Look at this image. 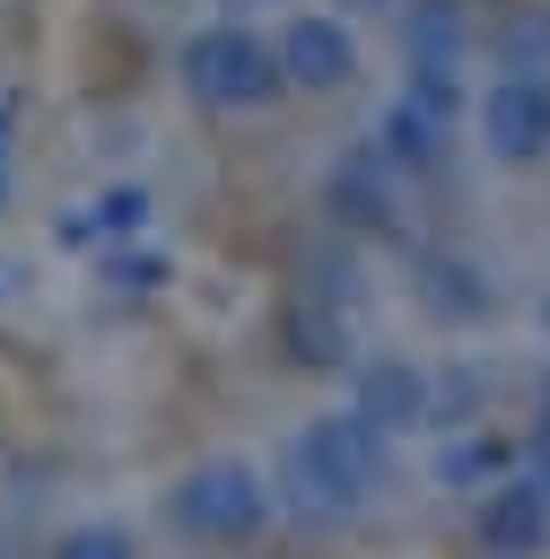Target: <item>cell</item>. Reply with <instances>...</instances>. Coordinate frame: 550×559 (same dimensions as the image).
<instances>
[{"instance_id":"30bf717a","label":"cell","mask_w":550,"mask_h":559,"mask_svg":"<svg viewBox=\"0 0 550 559\" xmlns=\"http://www.w3.org/2000/svg\"><path fill=\"white\" fill-rule=\"evenodd\" d=\"M402 44H410V70H463V17L445 0H419L410 26H402Z\"/></svg>"},{"instance_id":"8fae6325","label":"cell","mask_w":550,"mask_h":559,"mask_svg":"<svg viewBox=\"0 0 550 559\" xmlns=\"http://www.w3.org/2000/svg\"><path fill=\"white\" fill-rule=\"evenodd\" d=\"M419 297H428L445 323H463V314L489 306V280H480L471 262H454V253H428V262H419Z\"/></svg>"},{"instance_id":"ba28073f","label":"cell","mask_w":550,"mask_h":559,"mask_svg":"<svg viewBox=\"0 0 550 559\" xmlns=\"http://www.w3.org/2000/svg\"><path fill=\"white\" fill-rule=\"evenodd\" d=\"M323 201H332V218H340V227H367V236H384V227H393V210H402V166H393V157L367 140V148H349V157L332 166Z\"/></svg>"},{"instance_id":"d6986e66","label":"cell","mask_w":550,"mask_h":559,"mask_svg":"<svg viewBox=\"0 0 550 559\" xmlns=\"http://www.w3.org/2000/svg\"><path fill=\"white\" fill-rule=\"evenodd\" d=\"M253 9H288V0H218V17H253Z\"/></svg>"},{"instance_id":"2e32d148","label":"cell","mask_w":550,"mask_h":559,"mask_svg":"<svg viewBox=\"0 0 550 559\" xmlns=\"http://www.w3.org/2000/svg\"><path fill=\"white\" fill-rule=\"evenodd\" d=\"M87 210H96L105 236H140V227H148V183H113V192H96Z\"/></svg>"},{"instance_id":"8992f818","label":"cell","mask_w":550,"mask_h":559,"mask_svg":"<svg viewBox=\"0 0 550 559\" xmlns=\"http://www.w3.org/2000/svg\"><path fill=\"white\" fill-rule=\"evenodd\" d=\"M471 122H480V148H489L498 166H533V157L550 148L541 79H489V87H480V105H471Z\"/></svg>"},{"instance_id":"4fadbf2b","label":"cell","mask_w":550,"mask_h":559,"mask_svg":"<svg viewBox=\"0 0 550 559\" xmlns=\"http://www.w3.org/2000/svg\"><path fill=\"white\" fill-rule=\"evenodd\" d=\"M437 480H445V489H489V480H506V454H498V437H480V428L445 437V445H437Z\"/></svg>"},{"instance_id":"52a82bcc","label":"cell","mask_w":550,"mask_h":559,"mask_svg":"<svg viewBox=\"0 0 550 559\" xmlns=\"http://www.w3.org/2000/svg\"><path fill=\"white\" fill-rule=\"evenodd\" d=\"M471 524H480V559H533L550 542V489L533 472H506V480L480 489Z\"/></svg>"},{"instance_id":"7c38bea8","label":"cell","mask_w":550,"mask_h":559,"mask_svg":"<svg viewBox=\"0 0 550 559\" xmlns=\"http://www.w3.org/2000/svg\"><path fill=\"white\" fill-rule=\"evenodd\" d=\"M489 52H498V70H506V79H550V9L506 17V26L489 35Z\"/></svg>"},{"instance_id":"e0dca14e","label":"cell","mask_w":550,"mask_h":559,"mask_svg":"<svg viewBox=\"0 0 550 559\" xmlns=\"http://www.w3.org/2000/svg\"><path fill=\"white\" fill-rule=\"evenodd\" d=\"M157 271H166L157 253H113V288H148Z\"/></svg>"},{"instance_id":"9c48e42d","label":"cell","mask_w":550,"mask_h":559,"mask_svg":"<svg viewBox=\"0 0 550 559\" xmlns=\"http://www.w3.org/2000/svg\"><path fill=\"white\" fill-rule=\"evenodd\" d=\"M445 140H454V114H445V105H428L419 87H393V96H384V114H375V148H384L393 166L428 175V166L445 157Z\"/></svg>"},{"instance_id":"ac0fdd59","label":"cell","mask_w":550,"mask_h":559,"mask_svg":"<svg viewBox=\"0 0 550 559\" xmlns=\"http://www.w3.org/2000/svg\"><path fill=\"white\" fill-rule=\"evenodd\" d=\"M384 9H402V0H340V17H384Z\"/></svg>"},{"instance_id":"7a4b0ae2","label":"cell","mask_w":550,"mask_h":559,"mask_svg":"<svg viewBox=\"0 0 550 559\" xmlns=\"http://www.w3.org/2000/svg\"><path fill=\"white\" fill-rule=\"evenodd\" d=\"M271 507H279V480H271L253 454H201V463L166 489L175 533L201 542V550H244V542L271 524Z\"/></svg>"},{"instance_id":"5bb4252c","label":"cell","mask_w":550,"mask_h":559,"mask_svg":"<svg viewBox=\"0 0 550 559\" xmlns=\"http://www.w3.org/2000/svg\"><path fill=\"white\" fill-rule=\"evenodd\" d=\"M288 349H297L306 367L349 358V323H340V306H288Z\"/></svg>"},{"instance_id":"603a6c76","label":"cell","mask_w":550,"mask_h":559,"mask_svg":"<svg viewBox=\"0 0 550 559\" xmlns=\"http://www.w3.org/2000/svg\"><path fill=\"white\" fill-rule=\"evenodd\" d=\"M541 332H550V297H541Z\"/></svg>"},{"instance_id":"277c9868","label":"cell","mask_w":550,"mask_h":559,"mask_svg":"<svg viewBox=\"0 0 550 559\" xmlns=\"http://www.w3.org/2000/svg\"><path fill=\"white\" fill-rule=\"evenodd\" d=\"M271 52H279V87H306V96H332L358 79V26L340 9H288Z\"/></svg>"},{"instance_id":"3957f363","label":"cell","mask_w":550,"mask_h":559,"mask_svg":"<svg viewBox=\"0 0 550 559\" xmlns=\"http://www.w3.org/2000/svg\"><path fill=\"white\" fill-rule=\"evenodd\" d=\"M175 70H183L192 105H210V114H253V105L279 96V52H271V35H253L244 17L192 26L183 52H175Z\"/></svg>"},{"instance_id":"44dd1931","label":"cell","mask_w":550,"mask_h":559,"mask_svg":"<svg viewBox=\"0 0 550 559\" xmlns=\"http://www.w3.org/2000/svg\"><path fill=\"white\" fill-rule=\"evenodd\" d=\"M0 201H9V140H0Z\"/></svg>"},{"instance_id":"ffe728a7","label":"cell","mask_w":550,"mask_h":559,"mask_svg":"<svg viewBox=\"0 0 550 559\" xmlns=\"http://www.w3.org/2000/svg\"><path fill=\"white\" fill-rule=\"evenodd\" d=\"M541 445H550V376H541Z\"/></svg>"},{"instance_id":"5b68a950","label":"cell","mask_w":550,"mask_h":559,"mask_svg":"<svg viewBox=\"0 0 550 559\" xmlns=\"http://www.w3.org/2000/svg\"><path fill=\"white\" fill-rule=\"evenodd\" d=\"M349 402H358V411H367L384 437H402V428H437V367H419V358H402V349L358 358Z\"/></svg>"},{"instance_id":"9a60e30c","label":"cell","mask_w":550,"mask_h":559,"mask_svg":"<svg viewBox=\"0 0 550 559\" xmlns=\"http://www.w3.org/2000/svg\"><path fill=\"white\" fill-rule=\"evenodd\" d=\"M52 559H131V533H122L113 515H87V524H61Z\"/></svg>"},{"instance_id":"cb8c5ba5","label":"cell","mask_w":550,"mask_h":559,"mask_svg":"<svg viewBox=\"0 0 550 559\" xmlns=\"http://www.w3.org/2000/svg\"><path fill=\"white\" fill-rule=\"evenodd\" d=\"M541 105H550V79H541Z\"/></svg>"},{"instance_id":"6da1fadb","label":"cell","mask_w":550,"mask_h":559,"mask_svg":"<svg viewBox=\"0 0 550 559\" xmlns=\"http://www.w3.org/2000/svg\"><path fill=\"white\" fill-rule=\"evenodd\" d=\"M384 472H393V437L349 402V411H323V419H306V428L288 437V454H279V498H288L297 515L332 524V515H358V507L384 489Z\"/></svg>"},{"instance_id":"7402d4cb","label":"cell","mask_w":550,"mask_h":559,"mask_svg":"<svg viewBox=\"0 0 550 559\" xmlns=\"http://www.w3.org/2000/svg\"><path fill=\"white\" fill-rule=\"evenodd\" d=\"M533 480H541V489H550V445H541V472H533Z\"/></svg>"}]
</instances>
